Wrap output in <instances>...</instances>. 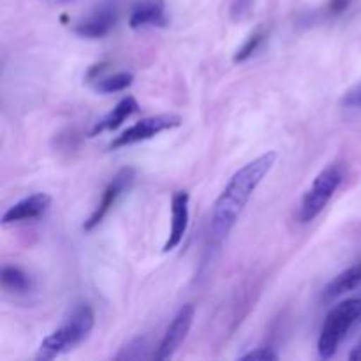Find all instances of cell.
<instances>
[{"mask_svg": "<svg viewBox=\"0 0 361 361\" xmlns=\"http://www.w3.org/2000/svg\"><path fill=\"white\" fill-rule=\"evenodd\" d=\"M164 0H140L133 6L129 14V27L133 30L152 27H168Z\"/></svg>", "mask_w": 361, "mask_h": 361, "instance_id": "obj_10", "label": "cell"}, {"mask_svg": "<svg viewBox=\"0 0 361 361\" xmlns=\"http://www.w3.org/2000/svg\"><path fill=\"white\" fill-rule=\"evenodd\" d=\"M349 360H353V361H361V345H356V348L353 349L351 355H349Z\"/></svg>", "mask_w": 361, "mask_h": 361, "instance_id": "obj_22", "label": "cell"}, {"mask_svg": "<svg viewBox=\"0 0 361 361\" xmlns=\"http://www.w3.org/2000/svg\"><path fill=\"white\" fill-rule=\"evenodd\" d=\"M275 162H277V152H267L254 161L247 162L229 178L228 185L217 197L212 212V233L215 240L221 242L231 233L243 208L247 207L264 176L271 171Z\"/></svg>", "mask_w": 361, "mask_h": 361, "instance_id": "obj_1", "label": "cell"}, {"mask_svg": "<svg viewBox=\"0 0 361 361\" xmlns=\"http://www.w3.org/2000/svg\"><path fill=\"white\" fill-rule=\"evenodd\" d=\"M344 175V168L341 164H330L314 178L312 185L305 190L302 197L298 214L300 222H303V224L312 222L328 207L331 197L335 196L337 189L341 187Z\"/></svg>", "mask_w": 361, "mask_h": 361, "instance_id": "obj_4", "label": "cell"}, {"mask_svg": "<svg viewBox=\"0 0 361 361\" xmlns=\"http://www.w3.org/2000/svg\"><path fill=\"white\" fill-rule=\"evenodd\" d=\"M49 203H51V197L44 192L30 194V196L23 197L21 201L14 203L13 207H9L6 210V214L2 215V224H18V222H27L39 219L46 210H48Z\"/></svg>", "mask_w": 361, "mask_h": 361, "instance_id": "obj_11", "label": "cell"}, {"mask_svg": "<svg viewBox=\"0 0 361 361\" xmlns=\"http://www.w3.org/2000/svg\"><path fill=\"white\" fill-rule=\"evenodd\" d=\"M118 14H116L115 6H101L95 11H92L87 18L78 21L74 25V34L81 35L87 39H101L108 35L115 27Z\"/></svg>", "mask_w": 361, "mask_h": 361, "instance_id": "obj_8", "label": "cell"}, {"mask_svg": "<svg viewBox=\"0 0 361 361\" xmlns=\"http://www.w3.org/2000/svg\"><path fill=\"white\" fill-rule=\"evenodd\" d=\"M189 192L187 190H176L171 197V231L169 238L166 240L162 252H171L182 243L189 228Z\"/></svg>", "mask_w": 361, "mask_h": 361, "instance_id": "obj_9", "label": "cell"}, {"mask_svg": "<svg viewBox=\"0 0 361 361\" xmlns=\"http://www.w3.org/2000/svg\"><path fill=\"white\" fill-rule=\"evenodd\" d=\"M134 76L130 73H116L113 76H99L94 80V88L99 94H116L133 85Z\"/></svg>", "mask_w": 361, "mask_h": 361, "instance_id": "obj_15", "label": "cell"}, {"mask_svg": "<svg viewBox=\"0 0 361 361\" xmlns=\"http://www.w3.org/2000/svg\"><path fill=\"white\" fill-rule=\"evenodd\" d=\"M134 176H136V173H134L133 168L120 169V171L113 176V180L108 183V187L104 189V192H102V197H101V201H99L97 207H95V210L92 212L90 217L85 221V224H83L85 231H92V229L97 228V226L101 224L102 219H104L106 215H108V212L115 207V203L118 201V197L122 196V194L126 192L130 185H133Z\"/></svg>", "mask_w": 361, "mask_h": 361, "instance_id": "obj_7", "label": "cell"}, {"mask_svg": "<svg viewBox=\"0 0 361 361\" xmlns=\"http://www.w3.org/2000/svg\"><path fill=\"white\" fill-rule=\"evenodd\" d=\"M137 111H140V104H137V101L133 97V95H127V97H123L122 101H120L118 104L108 113V115L102 116V118L92 127L90 137L106 133V130L118 129V127L129 118V116H133L134 113Z\"/></svg>", "mask_w": 361, "mask_h": 361, "instance_id": "obj_12", "label": "cell"}, {"mask_svg": "<svg viewBox=\"0 0 361 361\" xmlns=\"http://www.w3.org/2000/svg\"><path fill=\"white\" fill-rule=\"evenodd\" d=\"M194 316H196V309H194L192 303H187L182 309L176 312V316L173 317L171 324L166 330L164 337H162L161 344H159L157 351H155L154 358L157 361L168 360L175 355L180 349V345L185 342L187 335H189L190 328H192Z\"/></svg>", "mask_w": 361, "mask_h": 361, "instance_id": "obj_6", "label": "cell"}, {"mask_svg": "<svg viewBox=\"0 0 361 361\" xmlns=\"http://www.w3.org/2000/svg\"><path fill=\"white\" fill-rule=\"evenodd\" d=\"M0 282H2V288L9 293H16V295H25L32 289L34 282L32 277L18 267H11L6 264L0 271Z\"/></svg>", "mask_w": 361, "mask_h": 361, "instance_id": "obj_14", "label": "cell"}, {"mask_svg": "<svg viewBox=\"0 0 361 361\" xmlns=\"http://www.w3.org/2000/svg\"><path fill=\"white\" fill-rule=\"evenodd\" d=\"M344 104L353 106V108H361V85L349 92L344 99Z\"/></svg>", "mask_w": 361, "mask_h": 361, "instance_id": "obj_21", "label": "cell"}, {"mask_svg": "<svg viewBox=\"0 0 361 361\" xmlns=\"http://www.w3.org/2000/svg\"><path fill=\"white\" fill-rule=\"evenodd\" d=\"M94 324L95 316L92 307L87 305V303H80V305H76L71 310V314L63 319L60 328H56L51 335H48L41 342L35 358L49 361L62 355H67V353L73 351L80 344H83L90 337Z\"/></svg>", "mask_w": 361, "mask_h": 361, "instance_id": "obj_2", "label": "cell"}, {"mask_svg": "<svg viewBox=\"0 0 361 361\" xmlns=\"http://www.w3.org/2000/svg\"><path fill=\"white\" fill-rule=\"evenodd\" d=\"M148 341L145 337H136L123 345L122 351L116 355L115 360L118 361H129V360H145L148 358Z\"/></svg>", "mask_w": 361, "mask_h": 361, "instance_id": "obj_17", "label": "cell"}, {"mask_svg": "<svg viewBox=\"0 0 361 361\" xmlns=\"http://www.w3.org/2000/svg\"><path fill=\"white\" fill-rule=\"evenodd\" d=\"M59 2H69V0H59Z\"/></svg>", "mask_w": 361, "mask_h": 361, "instance_id": "obj_23", "label": "cell"}, {"mask_svg": "<svg viewBox=\"0 0 361 361\" xmlns=\"http://www.w3.org/2000/svg\"><path fill=\"white\" fill-rule=\"evenodd\" d=\"M180 123H182V118L176 115H155L148 116V118H141L140 122H136L129 129L123 130L120 136H116L111 141V145H109V148L111 150H118V148H126L130 147V145L141 143V141L152 140L157 134L166 133L169 129H175Z\"/></svg>", "mask_w": 361, "mask_h": 361, "instance_id": "obj_5", "label": "cell"}, {"mask_svg": "<svg viewBox=\"0 0 361 361\" xmlns=\"http://www.w3.org/2000/svg\"><path fill=\"white\" fill-rule=\"evenodd\" d=\"M358 319H361V298L345 300L330 310L317 341V351L321 358L330 360L337 353L338 345L344 342L351 326Z\"/></svg>", "mask_w": 361, "mask_h": 361, "instance_id": "obj_3", "label": "cell"}, {"mask_svg": "<svg viewBox=\"0 0 361 361\" xmlns=\"http://www.w3.org/2000/svg\"><path fill=\"white\" fill-rule=\"evenodd\" d=\"M349 4H351V0H330L326 6V14L328 16H338L348 9Z\"/></svg>", "mask_w": 361, "mask_h": 361, "instance_id": "obj_19", "label": "cell"}, {"mask_svg": "<svg viewBox=\"0 0 361 361\" xmlns=\"http://www.w3.org/2000/svg\"><path fill=\"white\" fill-rule=\"evenodd\" d=\"M250 6H252V0H235L231 6L233 18H242L250 9Z\"/></svg>", "mask_w": 361, "mask_h": 361, "instance_id": "obj_20", "label": "cell"}, {"mask_svg": "<svg viewBox=\"0 0 361 361\" xmlns=\"http://www.w3.org/2000/svg\"><path fill=\"white\" fill-rule=\"evenodd\" d=\"M264 37H267V32L261 30V28L259 30L252 32V34L245 39V42H243V44L236 49L235 56H233V62L242 63V62H245V60H249L250 56H252L254 53L259 49L261 42L264 41Z\"/></svg>", "mask_w": 361, "mask_h": 361, "instance_id": "obj_16", "label": "cell"}, {"mask_svg": "<svg viewBox=\"0 0 361 361\" xmlns=\"http://www.w3.org/2000/svg\"><path fill=\"white\" fill-rule=\"evenodd\" d=\"M361 284V263L355 267L348 268L342 274H338L326 288L323 289V300L324 302H331V300L338 298V296L345 295L349 291H355Z\"/></svg>", "mask_w": 361, "mask_h": 361, "instance_id": "obj_13", "label": "cell"}, {"mask_svg": "<svg viewBox=\"0 0 361 361\" xmlns=\"http://www.w3.org/2000/svg\"><path fill=\"white\" fill-rule=\"evenodd\" d=\"M242 360L247 361H275L279 360V355L271 348H256L252 351L242 355Z\"/></svg>", "mask_w": 361, "mask_h": 361, "instance_id": "obj_18", "label": "cell"}]
</instances>
